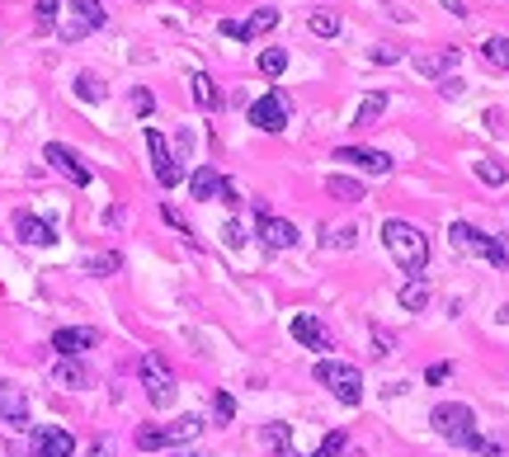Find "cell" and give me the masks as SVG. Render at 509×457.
Returning <instances> with one entry per match:
<instances>
[{
    "mask_svg": "<svg viewBox=\"0 0 509 457\" xmlns=\"http://www.w3.org/2000/svg\"><path fill=\"white\" fill-rule=\"evenodd\" d=\"M382 246H387V255L401 265L406 279H420V273L430 269V236H424L415 222L387 217V222H382Z\"/></svg>",
    "mask_w": 509,
    "mask_h": 457,
    "instance_id": "obj_1",
    "label": "cell"
},
{
    "mask_svg": "<svg viewBox=\"0 0 509 457\" xmlns=\"http://www.w3.org/2000/svg\"><path fill=\"white\" fill-rule=\"evenodd\" d=\"M430 424H434L439 438H448L453 448H467V453H472L476 438H481V429H476V411L463 405V401H439L430 411Z\"/></svg>",
    "mask_w": 509,
    "mask_h": 457,
    "instance_id": "obj_2",
    "label": "cell"
},
{
    "mask_svg": "<svg viewBox=\"0 0 509 457\" xmlns=\"http://www.w3.org/2000/svg\"><path fill=\"white\" fill-rule=\"evenodd\" d=\"M311 378H316L340 405H364V372L354 363H340V358H321L316 368H311Z\"/></svg>",
    "mask_w": 509,
    "mask_h": 457,
    "instance_id": "obj_3",
    "label": "cell"
},
{
    "mask_svg": "<svg viewBox=\"0 0 509 457\" xmlns=\"http://www.w3.org/2000/svg\"><path fill=\"white\" fill-rule=\"evenodd\" d=\"M199 429H203L199 415H179L175 424H146V429H137V448L142 453H160V448H175V444L199 438Z\"/></svg>",
    "mask_w": 509,
    "mask_h": 457,
    "instance_id": "obj_4",
    "label": "cell"
},
{
    "mask_svg": "<svg viewBox=\"0 0 509 457\" xmlns=\"http://www.w3.org/2000/svg\"><path fill=\"white\" fill-rule=\"evenodd\" d=\"M137 372H142L146 401H152L156 411L175 405V372L166 368V358H160V354H142V358H137Z\"/></svg>",
    "mask_w": 509,
    "mask_h": 457,
    "instance_id": "obj_5",
    "label": "cell"
},
{
    "mask_svg": "<svg viewBox=\"0 0 509 457\" xmlns=\"http://www.w3.org/2000/svg\"><path fill=\"white\" fill-rule=\"evenodd\" d=\"M448 236H453V246L472 255V259H486V265H500V241L481 232V226H472V222H453L448 226Z\"/></svg>",
    "mask_w": 509,
    "mask_h": 457,
    "instance_id": "obj_6",
    "label": "cell"
},
{
    "mask_svg": "<svg viewBox=\"0 0 509 457\" xmlns=\"http://www.w3.org/2000/svg\"><path fill=\"white\" fill-rule=\"evenodd\" d=\"M43 160H47L53 170L67 175L76 189H90V184H94V170L86 166V160H80V151H71L67 142H47V146H43Z\"/></svg>",
    "mask_w": 509,
    "mask_h": 457,
    "instance_id": "obj_7",
    "label": "cell"
},
{
    "mask_svg": "<svg viewBox=\"0 0 509 457\" xmlns=\"http://www.w3.org/2000/svg\"><path fill=\"white\" fill-rule=\"evenodd\" d=\"M146 151H152V170H156V184L160 189H175L179 179H185V166L170 156V142L156 133V127H146Z\"/></svg>",
    "mask_w": 509,
    "mask_h": 457,
    "instance_id": "obj_8",
    "label": "cell"
},
{
    "mask_svg": "<svg viewBox=\"0 0 509 457\" xmlns=\"http://www.w3.org/2000/svg\"><path fill=\"white\" fill-rule=\"evenodd\" d=\"M189 189H193V199H199V203L222 199L226 208H241V193H236L232 184H226V179H222L218 170H212V166H199V170H193V175H189Z\"/></svg>",
    "mask_w": 509,
    "mask_h": 457,
    "instance_id": "obj_9",
    "label": "cell"
},
{
    "mask_svg": "<svg viewBox=\"0 0 509 457\" xmlns=\"http://www.w3.org/2000/svg\"><path fill=\"white\" fill-rule=\"evenodd\" d=\"M288 113H292L288 94H283V90H269L265 100L250 104V123L259 127V133H283V127H288Z\"/></svg>",
    "mask_w": 509,
    "mask_h": 457,
    "instance_id": "obj_10",
    "label": "cell"
},
{
    "mask_svg": "<svg viewBox=\"0 0 509 457\" xmlns=\"http://www.w3.org/2000/svg\"><path fill=\"white\" fill-rule=\"evenodd\" d=\"M278 20H283V14H278L274 5H265V10H255L250 20H222L218 29L226 38H241V43H255V38H265L269 29H278Z\"/></svg>",
    "mask_w": 509,
    "mask_h": 457,
    "instance_id": "obj_11",
    "label": "cell"
},
{
    "mask_svg": "<svg viewBox=\"0 0 509 457\" xmlns=\"http://www.w3.org/2000/svg\"><path fill=\"white\" fill-rule=\"evenodd\" d=\"M104 5L100 0H71V24L62 29V38L67 43H76V38H86V34H94V29H104Z\"/></svg>",
    "mask_w": 509,
    "mask_h": 457,
    "instance_id": "obj_12",
    "label": "cell"
},
{
    "mask_svg": "<svg viewBox=\"0 0 509 457\" xmlns=\"http://www.w3.org/2000/svg\"><path fill=\"white\" fill-rule=\"evenodd\" d=\"M255 212H259V241H265L269 250H292V246H298V226H292V222L274 217L265 203H255Z\"/></svg>",
    "mask_w": 509,
    "mask_h": 457,
    "instance_id": "obj_13",
    "label": "cell"
},
{
    "mask_svg": "<svg viewBox=\"0 0 509 457\" xmlns=\"http://www.w3.org/2000/svg\"><path fill=\"white\" fill-rule=\"evenodd\" d=\"M94 345H100V331H94V325H62V331L53 335L57 358H80V354L94 349Z\"/></svg>",
    "mask_w": 509,
    "mask_h": 457,
    "instance_id": "obj_14",
    "label": "cell"
},
{
    "mask_svg": "<svg viewBox=\"0 0 509 457\" xmlns=\"http://www.w3.org/2000/svg\"><path fill=\"white\" fill-rule=\"evenodd\" d=\"M335 160H344V166H358L368 175H391V156L377 151V146H340Z\"/></svg>",
    "mask_w": 509,
    "mask_h": 457,
    "instance_id": "obj_15",
    "label": "cell"
},
{
    "mask_svg": "<svg viewBox=\"0 0 509 457\" xmlns=\"http://www.w3.org/2000/svg\"><path fill=\"white\" fill-rule=\"evenodd\" d=\"M0 420H5L10 429H29V396H24V387H14L10 378L0 382Z\"/></svg>",
    "mask_w": 509,
    "mask_h": 457,
    "instance_id": "obj_16",
    "label": "cell"
},
{
    "mask_svg": "<svg viewBox=\"0 0 509 457\" xmlns=\"http://www.w3.org/2000/svg\"><path fill=\"white\" fill-rule=\"evenodd\" d=\"M292 339H298L302 349H316V354L331 349V335H325V325L311 316V312H298V316H292Z\"/></svg>",
    "mask_w": 509,
    "mask_h": 457,
    "instance_id": "obj_17",
    "label": "cell"
},
{
    "mask_svg": "<svg viewBox=\"0 0 509 457\" xmlns=\"http://www.w3.org/2000/svg\"><path fill=\"white\" fill-rule=\"evenodd\" d=\"M14 232H20L24 246H53L57 241V232L43 217H34V212H20V217H14Z\"/></svg>",
    "mask_w": 509,
    "mask_h": 457,
    "instance_id": "obj_18",
    "label": "cell"
},
{
    "mask_svg": "<svg viewBox=\"0 0 509 457\" xmlns=\"http://www.w3.org/2000/svg\"><path fill=\"white\" fill-rule=\"evenodd\" d=\"M71 453H76V438L62 429V424L38 429V457H71Z\"/></svg>",
    "mask_w": 509,
    "mask_h": 457,
    "instance_id": "obj_19",
    "label": "cell"
},
{
    "mask_svg": "<svg viewBox=\"0 0 509 457\" xmlns=\"http://www.w3.org/2000/svg\"><path fill=\"white\" fill-rule=\"evenodd\" d=\"M189 90H193V104H199L203 113H218V109H222V90L212 86L208 71H193V76H189Z\"/></svg>",
    "mask_w": 509,
    "mask_h": 457,
    "instance_id": "obj_20",
    "label": "cell"
},
{
    "mask_svg": "<svg viewBox=\"0 0 509 457\" xmlns=\"http://www.w3.org/2000/svg\"><path fill=\"white\" fill-rule=\"evenodd\" d=\"M53 382L67 387V391H86L90 372H86V363H76V358H57V363H53Z\"/></svg>",
    "mask_w": 509,
    "mask_h": 457,
    "instance_id": "obj_21",
    "label": "cell"
},
{
    "mask_svg": "<svg viewBox=\"0 0 509 457\" xmlns=\"http://www.w3.org/2000/svg\"><path fill=\"white\" fill-rule=\"evenodd\" d=\"M397 302H401V312H424V306H430V279H424V273L420 279H406Z\"/></svg>",
    "mask_w": 509,
    "mask_h": 457,
    "instance_id": "obj_22",
    "label": "cell"
},
{
    "mask_svg": "<svg viewBox=\"0 0 509 457\" xmlns=\"http://www.w3.org/2000/svg\"><path fill=\"white\" fill-rule=\"evenodd\" d=\"M325 193H331V199H340V203H364V199H368L364 184H358V179H349V175H325Z\"/></svg>",
    "mask_w": 509,
    "mask_h": 457,
    "instance_id": "obj_23",
    "label": "cell"
},
{
    "mask_svg": "<svg viewBox=\"0 0 509 457\" xmlns=\"http://www.w3.org/2000/svg\"><path fill=\"white\" fill-rule=\"evenodd\" d=\"M387 104H391V94H387V90L364 94V104H358V113H354V127H373V123L387 113Z\"/></svg>",
    "mask_w": 509,
    "mask_h": 457,
    "instance_id": "obj_24",
    "label": "cell"
},
{
    "mask_svg": "<svg viewBox=\"0 0 509 457\" xmlns=\"http://www.w3.org/2000/svg\"><path fill=\"white\" fill-rule=\"evenodd\" d=\"M104 94H109V90H104V80L94 76V71H80V76H76V100H86V104H100Z\"/></svg>",
    "mask_w": 509,
    "mask_h": 457,
    "instance_id": "obj_25",
    "label": "cell"
},
{
    "mask_svg": "<svg viewBox=\"0 0 509 457\" xmlns=\"http://www.w3.org/2000/svg\"><path fill=\"white\" fill-rule=\"evenodd\" d=\"M476 179L490 184V189H500V184H509V170L500 166V160H490V156H476Z\"/></svg>",
    "mask_w": 509,
    "mask_h": 457,
    "instance_id": "obj_26",
    "label": "cell"
},
{
    "mask_svg": "<svg viewBox=\"0 0 509 457\" xmlns=\"http://www.w3.org/2000/svg\"><path fill=\"white\" fill-rule=\"evenodd\" d=\"M288 71V47H269V53H259V76H283Z\"/></svg>",
    "mask_w": 509,
    "mask_h": 457,
    "instance_id": "obj_27",
    "label": "cell"
},
{
    "mask_svg": "<svg viewBox=\"0 0 509 457\" xmlns=\"http://www.w3.org/2000/svg\"><path fill=\"white\" fill-rule=\"evenodd\" d=\"M457 67V47H443L439 57H420V71L424 76H443V71H453Z\"/></svg>",
    "mask_w": 509,
    "mask_h": 457,
    "instance_id": "obj_28",
    "label": "cell"
},
{
    "mask_svg": "<svg viewBox=\"0 0 509 457\" xmlns=\"http://www.w3.org/2000/svg\"><path fill=\"white\" fill-rule=\"evenodd\" d=\"M265 444H269L278 457H288V453H292V434H288V424H278V420L265 424Z\"/></svg>",
    "mask_w": 509,
    "mask_h": 457,
    "instance_id": "obj_29",
    "label": "cell"
},
{
    "mask_svg": "<svg viewBox=\"0 0 509 457\" xmlns=\"http://www.w3.org/2000/svg\"><path fill=\"white\" fill-rule=\"evenodd\" d=\"M307 24H311V34H316V38H335L340 34V14H331V10H316Z\"/></svg>",
    "mask_w": 509,
    "mask_h": 457,
    "instance_id": "obj_30",
    "label": "cell"
},
{
    "mask_svg": "<svg viewBox=\"0 0 509 457\" xmlns=\"http://www.w3.org/2000/svg\"><path fill=\"white\" fill-rule=\"evenodd\" d=\"M481 57L490 61V67H505L509 71V38H486L481 43Z\"/></svg>",
    "mask_w": 509,
    "mask_h": 457,
    "instance_id": "obj_31",
    "label": "cell"
},
{
    "mask_svg": "<svg viewBox=\"0 0 509 457\" xmlns=\"http://www.w3.org/2000/svg\"><path fill=\"white\" fill-rule=\"evenodd\" d=\"M86 269H90V273H100V279H109V273H119V269H123V255L104 250V255H94V259H90Z\"/></svg>",
    "mask_w": 509,
    "mask_h": 457,
    "instance_id": "obj_32",
    "label": "cell"
},
{
    "mask_svg": "<svg viewBox=\"0 0 509 457\" xmlns=\"http://www.w3.org/2000/svg\"><path fill=\"white\" fill-rule=\"evenodd\" d=\"M344 448H349V438H344V429H331V438H325V444L311 453V457H340Z\"/></svg>",
    "mask_w": 509,
    "mask_h": 457,
    "instance_id": "obj_33",
    "label": "cell"
},
{
    "mask_svg": "<svg viewBox=\"0 0 509 457\" xmlns=\"http://www.w3.org/2000/svg\"><path fill=\"white\" fill-rule=\"evenodd\" d=\"M212 415H218L222 424H232V415H236V401L226 396V391H212Z\"/></svg>",
    "mask_w": 509,
    "mask_h": 457,
    "instance_id": "obj_34",
    "label": "cell"
},
{
    "mask_svg": "<svg viewBox=\"0 0 509 457\" xmlns=\"http://www.w3.org/2000/svg\"><path fill=\"white\" fill-rule=\"evenodd\" d=\"M354 236H358L354 226H340L335 236H321V250H325V246H335V250H349V246H354Z\"/></svg>",
    "mask_w": 509,
    "mask_h": 457,
    "instance_id": "obj_35",
    "label": "cell"
},
{
    "mask_svg": "<svg viewBox=\"0 0 509 457\" xmlns=\"http://www.w3.org/2000/svg\"><path fill=\"white\" fill-rule=\"evenodd\" d=\"M472 453H476V457H509V444H496V438H476Z\"/></svg>",
    "mask_w": 509,
    "mask_h": 457,
    "instance_id": "obj_36",
    "label": "cell"
},
{
    "mask_svg": "<svg viewBox=\"0 0 509 457\" xmlns=\"http://www.w3.org/2000/svg\"><path fill=\"white\" fill-rule=\"evenodd\" d=\"M57 0H38V14H34V20H38V29H57Z\"/></svg>",
    "mask_w": 509,
    "mask_h": 457,
    "instance_id": "obj_37",
    "label": "cell"
},
{
    "mask_svg": "<svg viewBox=\"0 0 509 457\" xmlns=\"http://www.w3.org/2000/svg\"><path fill=\"white\" fill-rule=\"evenodd\" d=\"M222 241H226L232 250H241V246H245V226H241V222H226V226H222Z\"/></svg>",
    "mask_w": 509,
    "mask_h": 457,
    "instance_id": "obj_38",
    "label": "cell"
},
{
    "mask_svg": "<svg viewBox=\"0 0 509 457\" xmlns=\"http://www.w3.org/2000/svg\"><path fill=\"white\" fill-rule=\"evenodd\" d=\"M160 217H166V222L175 226V232H179V236H185V241H193V232H189V222H185V217H179V212H175L170 203H166V208H160Z\"/></svg>",
    "mask_w": 509,
    "mask_h": 457,
    "instance_id": "obj_39",
    "label": "cell"
},
{
    "mask_svg": "<svg viewBox=\"0 0 509 457\" xmlns=\"http://www.w3.org/2000/svg\"><path fill=\"white\" fill-rule=\"evenodd\" d=\"M373 61H377V67H391V61H401V47H391V43L373 47Z\"/></svg>",
    "mask_w": 509,
    "mask_h": 457,
    "instance_id": "obj_40",
    "label": "cell"
},
{
    "mask_svg": "<svg viewBox=\"0 0 509 457\" xmlns=\"http://www.w3.org/2000/svg\"><path fill=\"white\" fill-rule=\"evenodd\" d=\"M448 372H453L448 363H430V372H424V382H434V387H439L443 378H448Z\"/></svg>",
    "mask_w": 509,
    "mask_h": 457,
    "instance_id": "obj_41",
    "label": "cell"
},
{
    "mask_svg": "<svg viewBox=\"0 0 509 457\" xmlns=\"http://www.w3.org/2000/svg\"><path fill=\"white\" fill-rule=\"evenodd\" d=\"M133 109H137V113H152V94H146V90H133Z\"/></svg>",
    "mask_w": 509,
    "mask_h": 457,
    "instance_id": "obj_42",
    "label": "cell"
},
{
    "mask_svg": "<svg viewBox=\"0 0 509 457\" xmlns=\"http://www.w3.org/2000/svg\"><path fill=\"white\" fill-rule=\"evenodd\" d=\"M443 94H448V100H457V94H463V80L448 76V80H443Z\"/></svg>",
    "mask_w": 509,
    "mask_h": 457,
    "instance_id": "obj_43",
    "label": "cell"
},
{
    "mask_svg": "<svg viewBox=\"0 0 509 457\" xmlns=\"http://www.w3.org/2000/svg\"><path fill=\"white\" fill-rule=\"evenodd\" d=\"M500 241V269H509V236H496Z\"/></svg>",
    "mask_w": 509,
    "mask_h": 457,
    "instance_id": "obj_44",
    "label": "cell"
},
{
    "mask_svg": "<svg viewBox=\"0 0 509 457\" xmlns=\"http://www.w3.org/2000/svg\"><path fill=\"white\" fill-rule=\"evenodd\" d=\"M90 457H113V448H109V444H94V448H90Z\"/></svg>",
    "mask_w": 509,
    "mask_h": 457,
    "instance_id": "obj_45",
    "label": "cell"
},
{
    "mask_svg": "<svg viewBox=\"0 0 509 457\" xmlns=\"http://www.w3.org/2000/svg\"><path fill=\"white\" fill-rule=\"evenodd\" d=\"M179 457H203V453H179Z\"/></svg>",
    "mask_w": 509,
    "mask_h": 457,
    "instance_id": "obj_46",
    "label": "cell"
}]
</instances>
